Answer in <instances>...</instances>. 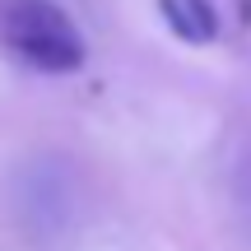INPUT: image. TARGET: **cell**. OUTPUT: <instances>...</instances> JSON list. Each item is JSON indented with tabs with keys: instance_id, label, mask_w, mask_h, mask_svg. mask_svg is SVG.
<instances>
[{
	"instance_id": "cell-1",
	"label": "cell",
	"mask_w": 251,
	"mask_h": 251,
	"mask_svg": "<svg viewBox=\"0 0 251 251\" xmlns=\"http://www.w3.org/2000/svg\"><path fill=\"white\" fill-rule=\"evenodd\" d=\"M0 47L37 75H75L89 61L79 24L56 0H0Z\"/></svg>"
},
{
	"instance_id": "cell-2",
	"label": "cell",
	"mask_w": 251,
	"mask_h": 251,
	"mask_svg": "<svg viewBox=\"0 0 251 251\" xmlns=\"http://www.w3.org/2000/svg\"><path fill=\"white\" fill-rule=\"evenodd\" d=\"M158 14L181 42L191 47H205L219 37V9L214 0H158Z\"/></svg>"
}]
</instances>
